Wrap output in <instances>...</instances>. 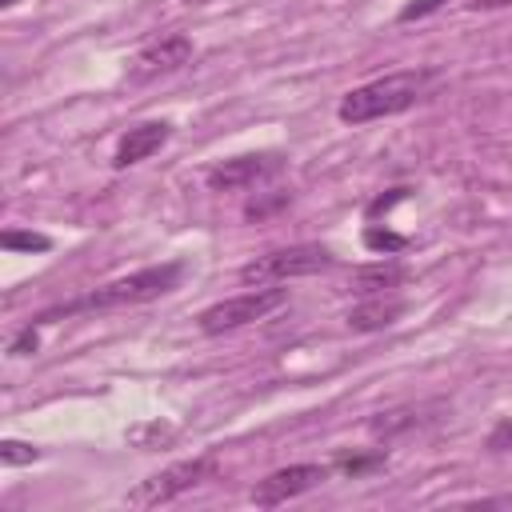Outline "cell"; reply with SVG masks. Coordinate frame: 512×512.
I'll use <instances>...</instances> for the list:
<instances>
[{
    "instance_id": "8fae6325",
    "label": "cell",
    "mask_w": 512,
    "mask_h": 512,
    "mask_svg": "<svg viewBox=\"0 0 512 512\" xmlns=\"http://www.w3.org/2000/svg\"><path fill=\"white\" fill-rule=\"evenodd\" d=\"M404 280V268L400 264H364L352 272V292H364V296H376V292H388Z\"/></svg>"
},
{
    "instance_id": "7c38bea8",
    "label": "cell",
    "mask_w": 512,
    "mask_h": 512,
    "mask_svg": "<svg viewBox=\"0 0 512 512\" xmlns=\"http://www.w3.org/2000/svg\"><path fill=\"white\" fill-rule=\"evenodd\" d=\"M0 244H4L8 252H48V248H52V240L40 236V232H4Z\"/></svg>"
},
{
    "instance_id": "2e32d148",
    "label": "cell",
    "mask_w": 512,
    "mask_h": 512,
    "mask_svg": "<svg viewBox=\"0 0 512 512\" xmlns=\"http://www.w3.org/2000/svg\"><path fill=\"white\" fill-rule=\"evenodd\" d=\"M440 4H444V0H412V4H404V8H400V16H396V20H400V24H408V20H420V16L436 12Z\"/></svg>"
},
{
    "instance_id": "d6986e66",
    "label": "cell",
    "mask_w": 512,
    "mask_h": 512,
    "mask_svg": "<svg viewBox=\"0 0 512 512\" xmlns=\"http://www.w3.org/2000/svg\"><path fill=\"white\" fill-rule=\"evenodd\" d=\"M36 344H40V336H36V328L28 324V328L12 340V348H8V352H12V356H28V352H36Z\"/></svg>"
},
{
    "instance_id": "30bf717a",
    "label": "cell",
    "mask_w": 512,
    "mask_h": 512,
    "mask_svg": "<svg viewBox=\"0 0 512 512\" xmlns=\"http://www.w3.org/2000/svg\"><path fill=\"white\" fill-rule=\"evenodd\" d=\"M400 316H404V300H396V296H372V300H364V304H356L348 312V328L352 332H380V328L396 324Z\"/></svg>"
},
{
    "instance_id": "4fadbf2b",
    "label": "cell",
    "mask_w": 512,
    "mask_h": 512,
    "mask_svg": "<svg viewBox=\"0 0 512 512\" xmlns=\"http://www.w3.org/2000/svg\"><path fill=\"white\" fill-rule=\"evenodd\" d=\"M364 244L372 252H400V248H408V240L400 232H388V228H364Z\"/></svg>"
},
{
    "instance_id": "ac0fdd59",
    "label": "cell",
    "mask_w": 512,
    "mask_h": 512,
    "mask_svg": "<svg viewBox=\"0 0 512 512\" xmlns=\"http://www.w3.org/2000/svg\"><path fill=\"white\" fill-rule=\"evenodd\" d=\"M280 204H288V192H280L276 200H248L244 216H248V220H260V216H268V212H272V208H280Z\"/></svg>"
},
{
    "instance_id": "9c48e42d",
    "label": "cell",
    "mask_w": 512,
    "mask_h": 512,
    "mask_svg": "<svg viewBox=\"0 0 512 512\" xmlns=\"http://www.w3.org/2000/svg\"><path fill=\"white\" fill-rule=\"evenodd\" d=\"M172 136V124L168 120H148V124H136L120 136L116 144V156H112V168H132L140 160H148L152 152H160Z\"/></svg>"
},
{
    "instance_id": "e0dca14e",
    "label": "cell",
    "mask_w": 512,
    "mask_h": 512,
    "mask_svg": "<svg viewBox=\"0 0 512 512\" xmlns=\"http://www.w3.org/2000/svg\"><path fill=\"white\" fill-rule=\"evenodd\" d=\"M376 464H384V452H372V456H348V460H340V468H344L348 476L368 472V468H376Z\"/></svg>"
},
{
    "instance_id": "3957f363",
    "label": "cell",
    "mask_w": 512,
    "mask_h": 512,
    "mask_svg": "<svg viewBox=\"0 0 512 512\" xmlns=\"http://www.w3.org/2000/svg\"><path fill=\"white\" fill-rule=\"evenodd\" d=\"M324 268H332V252L324 244H292V248H276V252L248 260L240 268V280L244 284H276V280H296V276H312Z\"/></svg>"
},
{
    "instance_id": "ffe728a7",
    "label": "cell",
    "mask_w": 512,
    "mask_h": 512,
    "mask_svg": "<svg viewBox=\"0 0 512 512\" xmlns=\"http://www.w3.org/2000/svg\"><path fill=\"white\" fill-rule=\"evenodd\" d=\"M404 196H408V188H392L388 196H380V200H372V204H368V216H380V212H388V208H392V204H400Z\"/></svg>"
},
{
    "instance_id": "7a4b0ae2",
    "label": "cell",
    "mask_w": 512,
    "mask_h": 512,
    "mask_svg": "<svg viewBox=\"0 0 512 512\" xmlns=\"http://www.w3.org/2000/svg\"><path fill=\"white\" fill-rule=\"evenodd\" d=\"M180 276H184V264H180V260L140 268V272H132V276H120V280H112V284L96 288L92 296H84V300H76V304H68V308H52V312H44V316H40V324H44V320H52V316H60V312H80V308H124V304H148V300H156V296L172 292V288L180 284Z\"/></svg>"
},
{
    "instance_id": "52a82bcc",
    "label": "cell",
    "mask_w": 512,
    "mask_h": 512,
    "mask_svg": "<svg viewBox=\"0 0 512 512\" xmlns=\"http://www.w3.org/2000/svg\"><path fill=\"white\" fill-rule=\"evenodd\" d=\"M276 168H280L276 152H248V156H232V160H220L216 168H208L204 184L212 192H240V188H252L256 180L272 176Z\"/></svg>"
},
{
    "instance_id": "9a60e30c",
    "label": "cell",
    "mask_w": 512,
    "mask_h": 512,
    "mask_svg": "<svg viewBox=\"0 0 512 512\" xmlns=\"http://www.w3.org/2000/svg\"><path fill=\"white\" fill-rule=\"evenodd\" d=\"M488 448H492V452H508V448H512V416H504V420L488 432Z\"/></svg>"
},
{
    "instance_id": "5bb4252c",
    "label": "cell",
    "mask_w": 512,
    "mask_h": 512,
    "mask_svg": "<svg viewBox=\"0 0 512 512\" xmlns=\"http://www.w3.org/2000/svg\"><path fill=\"white\" fill-rule=\"evenodd\" d=\"M40 456V448H32V444H24V440H4L0 444V460L4 464H32Z\"/></svg>"
},
{
    "instance_id": "277c9868",
    "label": "cell",
    "mask_w": 512,
    "mask_h": 512,
    "mask_svg": "<svg viewBox=\"0 0 512 512\" xmlns=\"http://www.w3.org/2000/svg\"><path fill=\"white\" fill-rule=\"evenodd\" d=\"M212 476H216V456L204 452V456L180 460V464H172V468L148 476L140 488L128 492V504H132V508H156V504H168V500L192 492L196 484H204V480H212Z\"/></svg>"
},
{
    "instance_id": "ba28073f",
    "label": "cell",
    "mask_w": 512,
    "mask_h": 512,
    "mask_svg": "<svg viewBox=\"0 0 512 512\" xmlns=\"http://www.w3.org/2000/svg\"><path fill=\"white\" fill-rule=\"evenodd\" d=\"M192 60V40L184 32H168L152 44L140 48L136 64H132V80H152V76H164V72H176Z\"/></svg>"
},
{
    "instance_id": "5b68a950",
    "label": "cell",
    "mask_w": 512,
    "mask_h": 512,
    "mask_svg": "<svg viewBox=\"0 0 512 512\" xmlns=\"http://www.w3.org/2000/svg\"><path fill=\"white\" fill-rule=\"evenodd\" d=\"M284 304V288H256V292H240V296H228V300H216L212 308H204L196 320H200V332L208 336H220V332H232V328H244L252 320H264L268 312H276Z\"/></svg>"
},
{
    "instance_id": "44dd1931",
    "label": "cell",
    "mask_w": 512,
    "mask_h": 512,
    "mask_svg": "<svg viewBox=\"0 0 512 512\" xmlns=\"http://www.w3.org/2000/svg\"><path fill=\"white\" fill-rule=\"evenodd\" d=\"M464 4H468V8H484V12H488V8H508L512 0H464Z\"/></svg>"
},
{
    "instance_id": "8992f818",
    "label": "cell",
    "mask_w": 512,
    "mask_h": 512,
    "mask_svg": "<svg viewBox=\"0 0 512 512\" xmlns=\"http://www.w3.org/2000/svg\"><path fill=\"white\" fill-rule=\"evenodd\" d=\"M324 480H328V468L324 464H288V468H276L264 480H256L252 504L256 508H276V504H288V500L304 496L308 488H316Z\"/></svg>"
},
{
    "instance_id": "6da1fadb",
    "label": "cell",
    "mask_w": 512,
    "mask_h": 512,
    "mask_svg": "<svg viewBox=\"0 0 512 512\" xmlns=\"http://www.w3.org/2000/svg\"><path fill=\"white\" fill-rule=\"evenodd\" d=\"M424 84H428L424 72H388L380 80H368V84L352 88L340 100L336 116L344 124H368V120H384V116L408 112L424 96Z\"/></svg>"
}]
</instances>
